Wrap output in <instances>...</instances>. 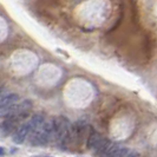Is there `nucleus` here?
Returning <instances> with one entry per match:
<instances>
[{
  "label": "nucleus",
  "instance_id": "obj_1",
  "mask_svg": "<svg viewBox=\"0 0 157 157\" xmlns=\"http://www.w3.org/2000/svg\"><path fill=\"white\" fill-rule=\"evenodd\" d=\"M32 106H33L32 101L25 99L20 103H14V104H11L8 106L0 109V116L13 118L18 123H20L30 117Z\"/></svg>",
  "mask_w": 157,
  "mask_h": 157
},
{
  "label": "nucleus",
  "instance_id": "obj_2",
  "mask_svg": "<svg viewBox=\"0 0 157 157\" xmlns=\"http://www.w3.org/2000/svg\"><path fill=\"white\" fill-rule=\"evenodd\" d=\"M53 136H55L57 143L63 149H66L70 144H72L71 124L66 117L59 116L53 119Z\"/></svg>",
  "mask_w": 157,
  "mask_h": 157
},
{
  "label": "nucleus",
  "instance_id": "obj_3",
  "mask_svg": "<svg viewBox=\"0 0 157 157\" xmlns=\"http://www.w3.org/2000/svg\"><path fill=\"white\" fill-rule=\"evenodd\" d=\"M31 143L33 145H45L53 136V119L46 121L36 130L31 132Z\"/></svg>",
  "mask_w": 157,
  "mask_h": 157
},
{
  "label": "nucleus",
  "instance_id": "obj_4",
  "mask_svg": "<svg viewBox=\"0 0 157 157\" xmlns=\"http://www.w3.org/2000/svg\"><path fill=\"white\" fill-rule=\"evenodd\" d=\"M29 135H30V126H29V123H25L19 128H17L16 131L13 132V142L16 144H21L25 142Z\"/></svg>",
  "mask_w": 157,
  "mask_h": 157
},
{
  "label": "nucleus",
  "instance_id": "obj_5",
  "mask_svg": "<svg viewBox=\"0 0 157 157\" xmlns=\"http://www.w3.org/2000/svg\"><path fill=\"white\" fill-rule=\"evenodd\" d=\"M18 122L16 119L13 118H10V117H5V119L0 123V130L4 132V134H12L16 131V129L18 128Z\"/></svg>",
  "mask_w": 157,
  "mask_h": 157
},
{
  "label": "nucleus",
  "instance_id": "obj_6",
  "mask_svg": "<svg viewBox=\"0 0 157 157\" xmlns=\"http://www.w3.org/2000/svg\"><path fill=\"white\" fill-rule=\"evenodd\" d=\"M45 122V115L44 113H36L31 117V119L27 122L29 126H30V134L36 131L43 123Z\"/></svg>",
  "mask_w": 157,
  "mask_h": 157
},
{
  "label": "nucleus",
  "instance_id": "obj_7",
  "mask_svg": "<svg viewBox=\"0 0 157 157\" xmlns=\"http://www.w3.org/2000/svg\"><path fill=\"white\" fill-rule=\"evenodd\" d=\"M19 101V94H8L5 96H0V109L8 106L11 104H14Z\"/></svg>",
  "mask_w": 157,
  "mask_h": 157
},
{
  "label": "nucleus",
  "instance_id": "obj_8",
  "mask_svg": "<svg viewBox=\"0 0 157 157\" xmlns=\"http://www.w3.org/2000/svg\"><path fill=\"white\" fill-rule=\"evenodd\" d=\"M101 140V135L98 134L96 130L91 129L90 131V135L87 137V141H86V147L87 149H94V147L96 145V143Z\"/></svg>",
  "mask_w": 157,
  "mask_h": 157
},
{
  "label": "nucleus",
  "instance_id": "obj_9",
  "mask_svg": "<svg viewBox=\"0 0 157 157\" xmlns=\"http://www.w3.org/2000/svg\"><path fill=\"white\" fill-rule=\"evenodd\" d=\"M111 142L108 140V138H102L101 137V140L96 143V145L94 147V149L96 150V152H98V154H101V152H103L104 150L106 149L109 145H110Z\"/></svg>",
  "mask_w": 157,
  "mask_h": 157
},
{
  "label": "nucleus",
  "instance_id": "obj_10",
  "mask_svg": "<svg viewBox=\"0 0 157 157\" xmlns=\"http://www.w3.org/2000/svg\"><path fill=\"white\" fill-rule=\"evenodd\" d=\"M140 154L135 150L131 149H126V148H123L122 150V157H138Z\"/></svg>",
  "mask_w": 157,
  "mask_h": 157
},
{
  "label": "nucleus",
  "instance_id": "obj_11",
  "mask_svg": "<svg viewBox=\"0 0 157 157\" xmlns=\"http://www.w3.org/2000/svg\"><path fill=\"white\" fill-rule=\"evenodd\" d=\"M4 89H5V85H4V83H0V94H2Z\"/></svg>",
  "mask_w": 157,
  "mask_h": 157
},
{
  "label": "nucleus",
  "instance_id": "obj_12",
  "mask_svg": "<svg viewBox=\"0 0 157 157\" xmlns=\"http://www.w3.org/2000/svg\"><path fill=\"white\" fill-rule=\"evenodd\" d=\"M2 152H4V151H2V149H0V154H2Z\"/></svg>",
  "mask_w": 157,
  "mask_h": 157
}]
</instances>
